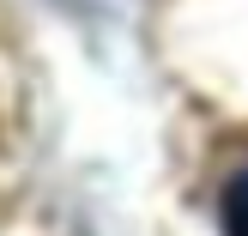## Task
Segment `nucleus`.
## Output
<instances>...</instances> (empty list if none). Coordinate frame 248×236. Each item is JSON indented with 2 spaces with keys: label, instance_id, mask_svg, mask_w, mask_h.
<instances>
[{
  "label": "nucleus",
  "instance_id": "nucleus-1",
  "mask_svg": "<svg viewBox=\"0 0 248 236\" xmlns=\"http://www.w3.org/2000/svg\"><path fill=\"white\" fill-rule=\"evenodd\" d=\"M218 230L224 236H248V164L224 182V194H218Z\"/></svg>",
  "mask_w": 248,
  "mask_h": 236
}]
</instances>
